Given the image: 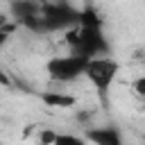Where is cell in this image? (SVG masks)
Wrapping results in <instances>:
<instances>
[{"label":"cell","mask_w":145,"mask_h":145,"mask_svg":"<svg viewBox=\"0 0 145 145\" xmlns=\"http://www.w3.org/2000/svg\"><path fill=\"white\" fill-rule=\"evenodd\" d=\"M134 91H136L140 97H145V75H140V77L134 82Z\"/></svg>","instance_id":"obj_7"},{"label":"cell","mask_w":145,"mask_h":145,"mask_svg":"<svg viewBox=\"0 0 145 145\" xmlns=\"http://www.w3.org/2000/svg\"><path fill=\"white\" fill-rule=\"evenodd\" d=\"M86 66H88V59L68 52V54H57V57L48 59L45 72H48V77H50L52 82H57V84H72V82H77L79 77H84Z\"/></svg>","instance_id":"obj_2"},{"label":"cell","mask_w":145,"mask_h":145,"mask_svg":"<svg viewBox=\"0 0 145 145\" xmlns=\"http://www.w3.org/2000/svg\"><path fill=\"white\" fill-rule=\"evenodd\" d=\"M66 43L72 54H79L84 59L109 57V41L102 32V23L88 9L82 11V23L66 32Z\"/></svg>","instance_id":"obj_1"},{"label":"cell","mask_w":145,"mask_h":145,"mask_svg":"<svg viewBox=\"0 0 145 145\" xmlns=\"http://www.w3.org/2000/svg\"><path fill=\"white\" fill-rule=\"evenodd\" d=\"M118 72H120V63L109 54V57L88 59V66H86L84 77L88 79V84H91L100 95H104V93L113 86V82H116Z\"/></svg>","instance_id":"obj_3"},{"label":"cell","mask_w":145,"mask_h":145,"mask_svg":"<svg viewBox=\"0 0 145 145\" xmlns=\"http://www.w3.org/2000/svg\"><path fill=\"white\" fill-rule=\"evenodd\" d=\"M52 145H88L86 136H77V134H57L54 143Z\"/></svg>","instance_id":"obj_6"},{"label":"cell","mask_w":145,"mask_h":145,"mask_svg":"<svg viewBox=\"0 0 145 145\" xmlns=\"http://www.w3.org/2000/svg\"><path fill=\"white\" fill-rule=\"evenodd\" d=\"M41 102L45 104V106H50V109H70V106H75V95H70V93H66V91H43L41 95Z\"/></svg>","instance_id":"obj_5"},{"label":"cell","mask_w":145,"mask_h":145,"mask_svg":"<svg viewBox=\"0 0 145 145\" xmlns=\"http://www.w3.org/2000/svg\"><path fill=\"white\" fill-rule=\"evenodd\" d=\"M84 136L93 145H125L120 131L116 127H109V125H104V127H88Z\"/></svg>","instance_id":"obj_4"}]
</instances>
